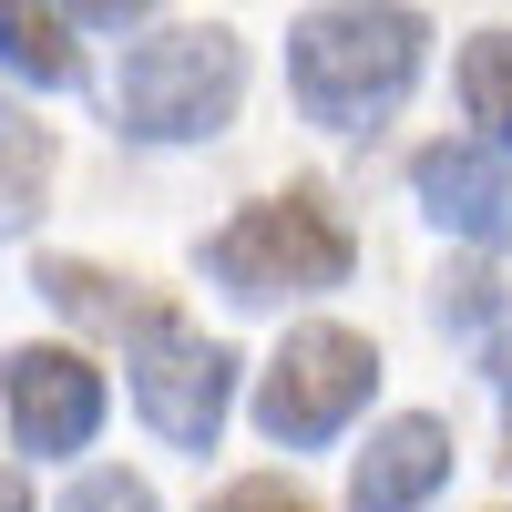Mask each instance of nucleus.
I'll use <instances>...</instances> for the list:
<instances>
[{
    "label": "nucleus",
    "mask_w": 512,
    "mask_h": 512,
    "mask_svg": "<svg viewBox=\"0 0 512 512\" xmlns=\"http://www.w3.org/2000/svg\"><path fill=\"white\" fill-rule=\"evenodd\" d=\"M420 62H431V21L400 11V0H338V11H308L287 31V93L328 134H359V123L400 113Z\"/></svg>",
    "instance_id": "f257e3e1"
},
{
    "label": "nucleus",
    "mask_w": 512,
    "mask_h": 512,
    "mask_svg": "<svg viewBox=\"0 0 512 512\" xmlns=\"http://www.w3.org/2000/svg\"><path fill=\"white\" fill-rule=\"evenodd\" d=\"M236 103H246V41L226 21L154 31L113 72V123L134 144H205V134L236 123Z\"/></svg>",
    "instance_id": "f03ea898"
},
{
    "label": "nucleus",
    "mask_w": 512,
    "mask_h": 512,
    "mask_svg": "<svg viewBox=\"0 0 512 512\" xmlns=\"http://www.w3.org/2000/svg\"><path fill=\"white\" fill-rule=\"evenodd\" d=\"M359 246L338 226V205L318 185H287L267 205H246L236 226L205 236V277H216L236 308H277V297H318V287H349Z\"/></svg>",
    "instance_id": "7ed1b4c3"
},
{
    "label": "nucleus",
    "mask_w": 512,
    "mask_h": 512,
    "mask_svg": "<svg viewBox=\"0 0 512 512\" xmlns=\"http://www.w3.org/2000/svg\"><path fill=\"white\" fill-rule=\"evenodd\" d=\"M379 390V349L359 328H287V349L267 359V379H256V431H267L277 451H328L349 420L369 410Z\"/></svg>",
    "instance_id": "20e7f679"
},
{
    "label": "nucleus",
    "mask_w": 512,
    "mask_h": 512,
    "mask_svg": "<svg viewBox=\"0 0 512 512\" xmlns=\"http://www.w3.org/2000/svg\"><path fill=\"white\" fill-rule=\"evenodd\" d=\"M226 400H236V359L216 349V338H195V328H175V318H164L154 338H134V410L154 420V441L216 451Z\"/></svg>",
    "instance_id": "39448f33"
},
{
    "label": "nucleus",
    "mask_w": 512,
    "mask_h": 512,
    "mask_svg": "<svg viewBox=\"0 0 512 512\" xmlns=\"http://www.w3.org/2000/svg\"><path fill=\"white\" fill-rule=\"evenodd\" d=\"M0 420L31 461H72L103 431V369L82 349H11L0 359Z\"/></svg>",
    "instance_id": "423d86ee"
},
{
    "label": "nucleus",
    "mask_w": 512,
    "mask_h": 512,
    "mask_svg": "<svg viewBox=\"0 0 512 512\" xmlns=\"http://www.w3.org/2000/svg\"><path fill=\"white\" fill-rule=\"evenodd\" d=\"M410 195L461 246H512V144H431L410 164Z\"/></svg>",
    "instance_id": "0eeeda50"
},
{
    "label": "nucleus",
    "mask_w": 512,
    "mask_h": 512,
    "mask_svg": "<svg viewBox=\"0 0 512 512\" xmlns=\"http://www.w3.org/2000/svg\"><path fill=\"white\" fill-rule=\"evenodd\" d=\"M441 482H451V420L400 410L390 431L359 451V472H349V512H420Z\"/></svg>",
    "instance_id": "6e6552de"
},
{
    "label": "nucleus",
    "mask_w": 512,
    "mask_h": 512,
    "mask_svg": "<svg viewBox=\"0 0 512 512\" xmlns=\"http://www.w3.org/2000/svg\"><path fill=\"white\" fill-rule=\"evenodd\" d=\"M31 287L52 297L62 318L103 328V338H154V328H164V297H144L134 277H103V267H82V256H41V277H31Z\"/></svg>",
    "instance_id": "1a4fd4ad"
},
{
    "label": "nucleus",
    "mask_w": 512,
    "mask_h": 512,
    "mask_svg": "<svg viewBox=\"0 0 512 512\" xmlns=\"http://www.w3.org/2000/svg\"><path fill=\"white\" fill-rule=\"evenodd\" d=\"M41 195H52V134H41L21 103H0V246L31 236Z\"/></svg>",
    "instance_id": "9d476101"
},
{
    "label": "nucleus",
    "mask_w": 512,
    "mask_h": 512,
    "mask_svg": "<svg viewBox=\"0 0 512 512\" xmlns=\"http://www.w3.org/2000/svg\"><path fill=\"white\" fill-rule=\"evenodd\" d=\"M0 72L41 82V93H72V82H82V52L62 41V21L41 11V0H0Z\"/></svg>",
    "instance_id": "9b49d317"
},
{
    "label": "nucleus",
    "mask_w": 512,
    "mask_h": 512,
    "mask_svg": "<svg viewBox=\"0 0 512 512\" xmlns=\"http://www.w3.org/2000/svg\"><path fill=\"white\" fill-rule=\"evenodd\" d=\"M461 103L492 144H512V31H472V52H461Z\"/></svg>",
    "instance_id": "f8f14e48"
},
{
    "label": "nucleus",
    "mask_w": 512,
    "mask_h": 512,
    "mask_svg": "<svg viewBox=\"0 0 512 512\" xmlns=\"http://www.w3.org/2000/svg\"><path fill=\"white\" fill-rule=\"evenodd\" d=\"M492 308H502V297H492V277H482V267H441L431 318H441L451 338H482V328H492Z\"/></svg>",
    "instance_id": "ddd939ff"
},
{
    "label": "nucleus",
    "mask_w": 512,
    "mask_h": 512,
    "mask_svg": "<svg viewBox=\"0 0 512 512\" xmlns=\"http://www.w3.org/2000/svg\"><path fill=\"white\" fill-rule=\"evenodd\" d=\"M62 512H154V492H144L134 472H82V482L62 492Z\"/></svg>",
    "instance_id": "4468645a"
},
{
    "label": "nucleus",
    "mask_w": 512,
    "mask_h": 512,
    "mask_svg": "<svg viewBox=\"0 0 512 512\" xmlns=\"http://www.w3.org/2000/svg\"><path fill=\"white\" fill-rule=\"evenodd\" d=\"M205 512H308V502H297L287 482H226V492L205 502Z\"/></svg>",
    "instance_id": "2eb2a0df"
},
{
    "label": "nucleus",
    "mask_w": 512,
    "mask_h": 512,
    "mask_svg": "<svg viewBox=\"0 0 512 512\" xmlns=\"http://www.w3.org/2000/svg\"><path fill=\"white\" fill-rule=\"evenodd\" d=\"M482 369H492V390L512 400V297L492 308V328H482Z\"/></svg>",
    "instance_id": "dca6fc26"
},
{
    "label": "nucleus",
    "mask_w": 512,
    "mask_h": 512,
    "mask_svg": "<svg viewBox=\"0 0 512 512\" xmlns=\"http://www.w3.org/2000/svg\"><path fill=\"white\" fill-rule=\"evenodd\" d=\"M72 21H93V31H123V21H144V11H164V0H62Z\"/></svg>",
    "instance_id": "f3484780"
},
{
    "label": "nucleus",
    "mask_w": 512,
    "mask_h": 512,
    "mask_svg": "<svg viewBox=\"0 0 512 512\" xmlns=\"http://www.w3.org/2000/svg\"><path fill=\"white\" fill-rule=\"evenodd\" d=\"M0 512H31V492H21V482H11V472H0Z\"/></svg>",
    "instance_id": "a211bd4d"
}]
</instances>
